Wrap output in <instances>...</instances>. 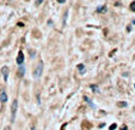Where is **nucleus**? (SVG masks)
Instances as JSON below:
<instances>
[{"label": "nucleus", "instance_id": "12", "mask_svg": "<svg viewBox=\"0 0 135 130\" xmlns=\"http://www.w3.org/2000/svg\"><path fill=\"white\" fill-rule=\"evenodd\" d=\"M118 106H121V108H126V106H127V103H124V102H121V103H118Z\"/></svg>", "mask_w": 135, "mask_h": 130}, {"label": "nucleus", "instance_id": "8", "mask_svg": "<svg viewBox=\"0 0 135 130\" xmlns=\"http://www.w3.org/2000/svg\"><path fill=\"white\" fill-rule=\"evenodd\" d=\"M78 69H79L81 73H84V72H85V67H84V65H79L78 66Z\"/></svg>", "mask_w": 135, "mask_h": 130}, {"label": "nucleus", "instance_id": "14", "mask_svg": "<svg viewBox=\"0 0 135 130\" xmlns=\"http://www.w3.org/2000/svg\"><path fill=\"white\" fill-rule=\"evenodd\" d=\"M58 1H59V2H60V4H64V2H65V1H66V0H58Z\"/></svg>", "mask_w": 135, "mask_h": 130}, {"label": "nucleus", "instance_id": "15", "mask_svg": "<svg viewBox=\"0 0 135 130\" xmlns=\"http://www.w3.org/2000/svg\"><path fill=\"white\" fill-rule=\"evenodd\" d=\"M5 130H11V128H10V127H6Z\"/></svg>", "mask_w": 135, "mask_h": 130}, {"label": "nucleus", "instance_id": "13", "mask_svg": "<svg viewBox=\"0 0 135 130\" xmlns=\"http://www.w3.org/2000/svg\"><path fill=\"white\" fill-rule=\"evenodd\" d=\"M116 127H117V124H116V123L111 124V125H110V130H115V129H116Z\"/></svg>", "mask_w": 135, "mask_h": 130}, {"label": "nucleus", "instance_id": "6", "mask_svg": "<svg viewBox=\"0 0 135 130\" xmlns=\"http://www.w3.org/2000/svg\"><path fill=\"white\" fill-rule=\"evenodd\" d=\"M24 72H25V69H24V67H22V65H20L19 66V73H18V75L24 76Z\"/></svg>", "mask_w": 135, "mask_h": 130}, {"label": "nucleus", "instance_id": "17", "mask_svg": "<svg viewBox=\"0 0 135 130\" xmlns=\"http://www.w3.org/2000/svg\"><path fill=\"white\" fill-rule=\"evenodd\" d=\"M31 130H35V128H32V129H31Z\"/></svg>", "mask_w": 135, "mask_h": 130}, {"label": "nucleus", "instance_id": "9", "mask_svg": "<svg viewBox=\"0 0 135 130\" xmlns=\"http://www.w3.org/2000/svg\"><path fill=\"white\" fill-rule=\"evenodd\" d=\"M91 88L94 91V92L97 93V92H99V88H98V86H96V85H91Z\"/></svg>", "mask_w": 135, "mask_h": 130}, {"label": "nucleus", "instance_id": "11", "mask_svg": "<svg viewBox=\"0 0 135 130\" xmlns=\"http://www.w3.org/2000/svg\"><path fill=\"white\" fill-rule=\"evenodd\" d=\"M130 10L135 12V1H134V2H132V4H130Z\"/></svg>", "mask_w": 135, "mask_h": 130}, {"label": "nucleus", "instance_id": "10", "mask_svg": "<svg viewBox=\"0 0 135 130\" xmlns=\"http://www.w3.org/2000/svg\"><path fill=\"white\" fill-rule=\"evenodd\" d=\"M105 10H106V7H105V6H103V7H98V8H97L98 12H104Z\"/></svg>", "mask_w": 135, "mask_h": 130}, {"label": "nucleus", "instance_id": "16", "mask_svg": "<svg viewBox=\"0 0 135 130\" xmlns=\"http://www.w3.org/2000/svg\"><path fill=\"white\" fill-rule=\"evenodd\" d=\"M133 24H135V19H134V20H133Z\"/></svg>", "mask_w": 135, "mask_h": 130}, {"label": "nucleus", "instance_id": "18", "mask_svg": "<svg viewBox=\"0 0 135 130\" xmlns=\"http://www.w3.org/2000/svg\"><path fill=\"white\" fill-rule=\"evenodd\" d=\"M134 87H135V85H134Z\"/></svg>", "mask_w": 135, "mask_h": 130}, {"label": "nucleus", "instance_id": "3", "mask_svg": "<svg viewBox=\"0 0 135 130\" xmlns=\"http://www.w3.org/2000/svg\"><path fill=\"white\" fill-rule=\"evenodd\" d=\"M8 67L7 66H4L2 68H1V73H2V76H4V80L7 81L8 80Z\"/></svg>", "mask_w": 135, "mask_h": 130}, {"label": "nucleus", "instance_id": "2", "mask_svg": "<svg viewBox=\"0 0 135 130\" xmlns=\"http://www.w3.org/2000/svg\"><path fill=\"white\" fill-rule=\"evenodd\" d=\"M17 108H18V102L17 100H13V103H12V114H11V122H14V119H16V114H17Z\"/></svg>", "mask_w": 135, "mask_h": 130}, {"label": "nucleus", "instance_id": "4", "mask_svg": "<svg viewBox=\"0 0 135 130\" xmlns=\"http://www.w3.org/2000/svg\"><path fill=\"white\" fill-rule=\"evenodd\" d=\"M23 62H24V54H23V51H19L18 56H17V63L20 66L23 65Z\"/></svg>", "mask_w": 135, "mask_h": 130}, {"label": "nucleus", "instance_id": "5", "mask_svg": "<svg viewBox=\"0 0 135 130\" xmlns=\"http://www.w3.org/2000/svg\"><path fill=\"white\" fill-rule=\"evenodd\" d=\"M0 102L1 103H6L7 102V94H6V92H1V94H0Z\"/></svg>", "mask_w": 135, "mask_h": 130}, {"label": "nucleus", "instance_id": "1", "mask_svg": "<svg viewBox=\"0 0 135 130\" xmlns=\"http://www.w3.org/2000/svg\"><path fill=\"white\" fill-rule=\"evenodd\" d=\"M42 71H43V62H40L37 65V67H36L35 72H34V76H35L36 79H38L40 76L42 75Z\"/></svg>", "mask_w": 135, "mask_h": 130}, {"label": "nucleus", "instance_id": "7", "mask_svg": "<svg viewBox=\"0 0 135 130\" xmlns=\"http://www.w3.org/2000/svg\"><path fill=\"white\" fill-rule=\"evenodd\" d=\"M84 99L86 100V102H87V104H88V105H90V106H91L92 109H94V108H96V106H94V105L92 104V102H91V100H90V99H88V98H87V97H85V98H84Z\"/></svg>", "mask_w": 135, "mask_h": 130}]
</instances>
